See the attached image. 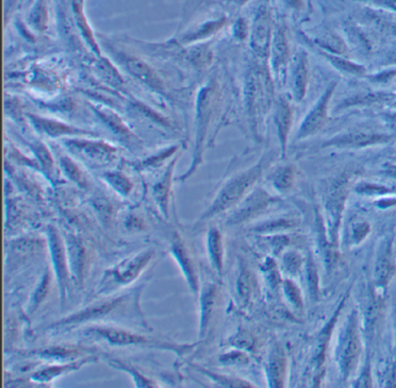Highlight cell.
<instances>
[{
    "label": "cell",
    "instance_id": "277c9868",
    "mask_svg": "<svg viewBox=\"0 0 396 388\" xmlns=\"http://www.w3.org/2000/svg\"><path fill=\"white\" fill-rule=\"evenodd\" d=\"M155 255L156 250L148 248L106 269L99 281L95 294L98 297H107L135 283L153 262Z\"/></svg>",
    "mask_w": 396,
    "mask_h": 388
},
{
    "label": "cell",
    "instance_id": "681fc988",
    "mask_svg": "<svg viewBox=\"0 0 396 388\" xmlns=\"http://www.w3.org/2000/svg\"><path fill=\"white\" fill-rule=\"evenodd\" d=\"M284 1L285 3L287 4V5H289V6L294 7V8H296V10L301 8V0H284Z\"/></svg>",
    "mask_w": 396,
    "mask_h": 388
},
{
    "label": "cell",
    "instance_id": "7c38bea8",
    "mask_svg": "<svg viewBox=\"0 0 396 388\" xmlns=\"http://www.w3.org/2000/svg\"><path fill=\"white\" fill-rule=\"evenodd\" d=\"M336 86H337L336 83H332V85H329L321 98L318 99L315 106L313 107V109H310L308 114L306 115L305 120L299 129L296 139H306L308 136L314 135L320 129L323 128V126L327 123V120H328L329 102L332 100Z\"/></svg>",
    "mask_w": 396,
    "mask_h": 388
},
{
    "label": "cell",
    "instance_id": "4dcf8cb0",
    "mask_svg": "<svg viewBox=\"0 0 396 388\" xmlns=\"http://www.w3.org/2000/svg\"><path fill=\"white\" fill-rule=\"evenodd\" d=\"M95 112L105 121L106 125L109 126V128L116 133V135L120 136L122 139L130 141L129 139H132V133L129 131L128 127L125 125V122L122 121V119H120L114 112L102 107L97 108Z\"/></svg>",
    "mask_w": 396,
    "mask_h": 388
},
{
    "label": "cell",
    "instance_id": "8992f818",
    "mask_svg": "<svg viewBox=\"0 0 396 388\" xmlns=\"http://www.w3.org/2000/svg\"><path fill=\"white\" fill-rule=\"evenodd\" d=\"M358 326L357 314L353 312L339 337L337 361L344 380L355 373L362 354V338Z\"/></svg>",
    "mask_w": 396,
    "mask_h": 388
},
{
    "label": "cell",
    "instance_id": "6da1fadb",
    "mask_svg": "<svg viewBox=\"0 0 396 388\" xmlns=\"http://www.w3.org/2000/svg\"><path fill=\"white\" fill-rule=\"evenodd\" d=\"M142 288L143 285L116 297H102L100 300L95 301L93 304L51 323L49 329H67L78 327L81 324L121 320L132 321L142 324L146 329H150L139 305Z\"/></svg>",
    "mask_w": 396,
    "mask_h": 388
},
{
    "label": "cell",
    "instance_id": "7a4b0ae2",
    "mask_svg": "<svg viewBox=\"0 0 396 388\" xmlns=\"http://www.w3.org/2000/svg\"><path fill=\"white\" fill-rule=\"evenodd\" d=\"M266 163H268V157L265 156L257 164H254L249 169L240 171L226 180L224 185L217 191V196H214L210 206L207 207V210L200 215L197 222L194 223V229L222 213L234 210L235 207L238 206V203L250 193L254 184L261 179Z\"/></svg>",
    "mask_w": 396,
    "mask_h": 388
},
{
    "label": "cell",
    "instance_id": "603a6c76",
    "mask_svg": "<svg viewBox=\"0 0 396 388\" xmlns=\"http://www.w3.org/2000/svg\"><path fill=\"white\" fill-rule=\"evenodd\" d=\"M206 246L210 267L221 277L224 269V235L217 227H210L207 232Z\"/></svg>",
    "mask_w": 396,
    "mask_h": 388
},
{
    "label": "cell",
    "instance_id": "b9f144b4",
    "mask_svg": "<svg viewBox=\"0 0 396 388\" xmlns=\"http://www.w3.org/2000/svg\"><path fill=\"white\" fill-rule=\"evenodd\" d=\"M369 226L366 221H357L353 223V229H351V235H353V242L359 243L369 235Z\"/></svg>",
    "mask_w": 396,
    "mask_h": 388
},
{
    "label": "cell",
    "instance_id": "60d3db41",
    "mask_svg": "<svg viewBox=\"0 0 396 388\" xmlns=\"http://www.w3.org/2000/svg\"><path fill=\"white\" fill-rule=\"evenodd\" d=\"M178 149V145H173V147H170V148L163 150V152H159L157 155L150 157V159H146L144 162H142V166L144 168H149V166H157V164H161V163L164 162L168 157L172 156L175 152H177Z\"/></svg>",
    "mask_w": 396,
    "mask_h": 388
},
{
    "label": "cell",
    "instance_id": "d6986e66",
    "mask_svg": "<svg viewBox=\"0 0 396 388\" xmlns=\"http://www.w3.org/2000/svg\"><path fill=\"white\" fill-rule=\"evenodd\" d=\"M271 54L272 68L275 71V77L279 81H285L287 74L288 61H289V48H288L287 37L281 28H278L273 35Z\"/></svg>",
    "mask_w": 396,
    "mask_h": 388
},
{
    "label": "cell",
    "instance_id": "c3c4849f",
    "mask_svg": "<svg viewBox=\"0 0 396 388\" xmlns=\"http://www.w3.org/2000/svg\"><path fill=\"white\" fill-rule=\"evenodd\" d=\"M385 119H386L387 123L390 125V128L396 133V114L385 115Z\"/></svg>",
    "mask_w": 396,
    "mask_h": 388
},
{
    "label": "cell",
    "instance_id": "9c48e42d",
    "mask_svg": "<svg viewBox=\"0 0 396 388\" xmlns=\"http://www.w3.org/2000/svg\"><path fill=\"white\" fill-rule=\"evenodd\" d=\"M272 201V196L264 189H254L235 207L234 212L231 213L227 219V225L238 226L240 223L250 221L261 212H264L271 205Z\"/></svg>",
    "mask_w": 396,
    "mask_h": 388
},
{
    "label": "cell",
    "instance_id": "44dd1931",
    "mask_svg": "<svg viewBox=\"0 0 396 388\" xmlns=\"http://www.w3.org/2000/svg\"><path fill=\"white\" fill-rule=\"evenodd\" d=\"M309 67L308 58L305 51H298L295 54L292 65V88L298 102L306 97L308 88Z\"/></svg>",
    "mask_w": 396,
    "mask_h": 388
},
{
    "label": "cell",
    "instance_id": "3957f363",
    "mask_svg": "<svg viewBox=\"0 0 396 388\" xmlns=\"http://www.w3.org/2000/svg\"><path fill=\"white\" fill-rule=\"evenodd\" d=\"M83 333L88 337L99 338V340L107 342L112 347L153 349V350H161V352H173L180 357L184 354H190L197 345L196 343L194 344H180L175 342L157 340V338L150 337L146 335L137 334L135 331L128 330L125 328L116 327L112 324H95L92 327L86 328Z\"/></svg>",
    "mask_w": 396,
    "mask_h": 388
},
{
    "label": "cell",
    "instance_id": "74e56055",
    "mask_svg": "<svg viewBox=\"0 0 396 388\" xmlns=\"http://www.w3.org/2000/svg\"><path fill=\"white\" fill-rule=\"evenodd\" d=\"M293 182H294L293 166H284V168L278 170L275 176H273V185H275V189H279L281 192H285V191L291 189Z\"/></svg>",
    "mask_w": 396,
    "mask_h": 388
},
{
    "label": "cell",
    "instance_id": "8d00e7d4",
    "mask_svg": "<svg viewBox=\"0 0 396 388\" xmlns=\"http://www.w3.org/2000/svg\"><path fill=\"white\" fill-rule=\"evenodd\" d=\"M325 58L332 62L335 68L343 71V72L356 74V76H362L366 72L365 68H362V65H355L353 62L346 61L339 55L330 54V53H325Z\"/></svg>",
    "mask_w": 396,
    "mask_h": 388
},
{
    "label": "cell",
    "instance_id": "83f0119b",
    "mask_svg": "<svg viewBox=\"0 0 396 388\" xmlns=\"http://www.w3.org/2000/svg\"><path fill=\"white\" fill-rule=\"evenodd\" d=\"M109 364L114 368H118L120 371L125 372L127 375H132V382L135 384V387H158V384H157L153 379L142 373V372L139 371V368H135L134 365L128 364V363H125V361H121V359H116V358H109Z\"/></svg>",
    "mask_w": 396,
    "mask_h": 388
},
{
    "label": "cell",
    "instance_id": "2e32d148",
    "mask_svg": "<svg viewBox=\"0 0 396 388\" xmlns=\"http://www.w3.org/2000/svg\"><path fill=\"white\" fill-rule=\"evenodd\" d=\"M348 184H349V180L346 177L337 180L332 185L328 201H327V213H328L330 232H332L334 240L336 239V233L339 229V221H341L343 208H344L346 196H348Z\"/></svg>",
    "mask_w": 396,
    "mask_h": 388
},
{
    "label": "cell",
    "instance_id": "4316f807",
    "mask_svg": "<svg viewBox=\"0 0 396 388\" xmlns=\"http://www.w3.org/2000/svg\"><path fill=\"white\" fill-rule=\"evenodd\" d=\"M86 352V349L78 348V347H49V348L39 349V350H32L28 352V356H36V357L43 358V359H53V361H72L78 359L81 354Z\"/></svg>",
    "mask_w": 396,
    "mask_h": 388
},
{
    "label": "cell",
    "instance_id": "8fae6325",
    "mask_svg": "<svg viewBox=\"0 0 396 388\" xmlns=\"http://www.w3.org/2000/svg\"><path fill=\"white\" fill-rule=\"evenodd\" d=\"M98 357L92 356V354H86L85 357L78 358V359H72V361H63L61 364H49L44 365L42 368H38L36 371L33 372L31 375V379L36 384H42V385H48L55 380L64 377V375H70L74 372L79 371L85 365L97 363Z\"/></svg>",
    "mask_w": 396,
    "mask_h": 388
},
{
    "label": "cell",
    "instance_id": "ac0fdd59",
    "mask_svg": "<svg viewBox=\"0 0 396 388\" xmlns=\"http://www.w3.org/2000/svg\"><path fill=\"white\" fill-rule=\"evenodd\" d=\"M68 248L69 264L71 270L72 278L81 285L84 283L85 270H86V250L81 237L67 234L64 237Z\"/></svg>",
    "mask_w": 396,
    "mask_h": 388
},
{
    "label": "cell",
    "instance_id": "f907efd6",
    "mask_svg": "<svg viewBox=\"0 0 396 388\" xmlns=\"http://www.w3.org/2000/svg\"><path fill=\"white\" fill-rule=\"evenodd\" d=\"M395 343H396V331H395Z\"/></svg>",
    "mask_w": 396,
    "mask_h": 388
},
{
    "label": "cell",
    "instance_id": "e575fe53",
    "mask_svg": "<svg viewBox=\"0 0 396 388\" xmlns=\"http://www.w3.org/2000/svg\"><path fill=\"white\" fill-rule=\"evenodd\" d=\"M31 148L34 152L36 159H39L41 169L43 170L48 177H51L54 173V159H53L50 152L43 143H40V142L31 145Z\"/></svg>",
    "mask_w": 396,
    "mask_h": 388
},
{
    "label": "cell",
    "instance_id": "9a60e30c",
    "mask_svg": "<svg viewBox=\"0 0 396 388\" xmlns=\"http://www.w3.org/2000/svg\"><path fill=\"white\" fill-rule=\"evenodd\" d=\"M251 46L259 58H266L271 51V19L266 7H261L254 18Z\"/></svg>",
    "mask_w": 396,
    "mask_h": 388
},
{
    "label": "cell",
    "instance_id": "ba28073f",
    "mask_svg": "<svg viewBox=\"0 0 396 388\" xmlns=\"http://www.w3.org/2000/svg\"><path fill=\"white\" fill-rule=\"evenodd\" d=\"M170 253L178 264L180 272L183 274L191 292L194 295H199L201 285H200L197 263L194 260L193 253L187 246L186 241L184 240L182 234L177 230L173 232L170 239Z\"/></svg>",
    "mask_w": 396,
    "mask_h": 388
},
{
    "label": "cell",
    "instance_id": "484cf974",
    "mask_svg": "<svg viewBox=\"0 0 396 388\" xmlns=\"http://www.w3.org/2000/svg\"><path fill=\"white\" fill-rule=\"evenodd\" d=\"M292 116H293V113H292V108L287 100L284 98L279 99L277 108H275V122L282 154L286 152L288 135L291 131Z\"/></svg>",
    "mask_w": 396,
    "mask_h": 388
},
{
    "label": "cell",
    "instance_id": "ee69618b",
    "mask_svg": "<svg viewBox=\"0 0 396 388\" xmlns=\"http://www.w3.org/2000/svg\"><path fill=\"white\" fill-rule=\"evenodd\" d=\"M285 267L288 272L291 274H295L296 271L300 269V265H301V258L299 256L298 253H287L284 258Z\"/></svg>",
    "mask_w": 396,
    "mask_h": 388
},
{
    "label": "cell",
    "instance_id": "cb8c5ba5",
    "mask_svg": "<svg viewBox=\"0 0 396 388\" xmlns=\"http://www.w3.org/2000/svg\"><path fill=\"white\" fill-rule=\"evenodd\" d=\"M286 365L287 361L284 349L279 344L273 345L271 352L268 354V363H266V375L271 387L280 388L284 386Z\"/></svg>",
    "mask_w": 396,
    "mask_h": 388
},
{
    "label": "cell",
    "instance_id": "1f68e13d",
    "mask_svg": "<svg viewBox=\"0 0 396 388\" xmlns=\"http://www.w3.org/2000/svg\"><path fill=\"white\" fill-rule=\"evenodd\" d=\"M236 292H238V297H240L242 304H249L252 292H254V277L247 265L243 263H240V274L236 281Z\"/></svg>",
    "mask_w": 396,
    "mask_h": 388
},
{
    "label": "cell",
    "instance_id": "f1b7e54d",
    "mask_svg": "<svg viewBox=\"0 0 396 388\" xmlns=\"http://www.w3.org/2000/svg\"><path fill=\"white\" fill-rule=\"evenodd\" d=\"M191 366H192L194 370L199 371L201 375H205L206 378L210 379V382H213L214 384H217V385L221 386V387H254L252 384L247 382V380H243V379L236 378V377H231V375H221V373L210 371L208 368H203V366H199V365L191 364Z\"/></svg>",
    "mask_w": 396,
    "mask_h": 388
},
{
    "label": "cell",
    "instance_id": "f35d334b",
    "mask_svg": "<svg viewBox=\"0 0 396 388\" xmlns=\"http://www.w3.org/2000/svg\"><path fill=\"white\" fill-rule=\"evenodd\" d=\"M318 44L322 48L327 49L328 53L334 55H344L346 53V44L339 36L334 34L323 35L321 39H318Z\"/></svg>",
    "mask_w": 396,
    "mask_h": 388
},
{
    "label": "cell",
    "instance_id": "836d02e7",
    "mask_svg": "<svg viewBox=\"0 0 396 388\" xmlns=\"http://www.w3.org/2000/svg\"><path fill=\"white\" fill-rule=\"evenodd\" d=\"M104 179L120 196H128L132 192V184L130 179L119 171H107L104 173Z\"/></svg>",
    "mask_w": 396,
    "mask_h": 388
},
{
    "label": "cell",
    "instance_id": "5b68a950",
    "mask_svg": "<svg viewBox=\"0 0 396 388\" xmlns=\"http://www.w3.org/2000/svg\"><path fill=\"white\" fill-rule=\"evenodd\" d=\"M213 85H206L199 91L197 102V119H196V145L190 169L179 177V180H186L197 171L203 163V148L206 141L207 132L210 127V118L213 113L214 105Z\"/></svg>",
    "mask_w": 396,
    "mask_h": 388
},
{
    "label": "cell",
    "instance_id": "7bdbcfd3",
    "mask_svg": "<svg viewBox=\"0 0 396 388\" xmlns=\"http://www.w3.org/2000/svg\"><path fill=\"white\" fill-rule=\"evenodd\" d=\"M285 292L287 295L288 299L291 300L292 304L294 305L296 308L302 307L301 297H300V292L295 286L294 283L291 281H285Z\"/></svg>",
    "mask_w": 396,
    "mask_h": 388
},
{
    "label": "cell",
    "instance_id": "7402d4cb",
    "mask_svg": "<svg viewBox=\"0 0 396 388\" xmlns=\"http://www.w3.org/2000/svg\"><path fill=\"white\" fill-rule=\"evenodd\" d=\"M395 269L392 242L385 240L383 243L380 244L378 256H376V270H374L376 283L380 287H386L393 277Z\"/></svg>",
    "mask_w": 396,
    "mask_h": 388
},
{
    "label": "cell",
    "instance_id": "f546056e",
    "mask_svg": "<svg viewBox=\"0 0 396 388\" xmlns=\"http://www.w3.org/2000/svg\"><path fill=\"white\" fill-rule=\"evenodd\" d=\"M51 279H53V274H51V271L47 269L42 274L40 283L33 290L31 299L28 301L27 311L29 314H33L38 311V308H40L41 305L43 304L47 299L48 294L50 292Z\"/></svg>",
    "mask_w": 396,
    "mask_h": 388
},
{
    "label": "cell",
    "instance_id": "d6a6232c",
    "mask_svg": "<svg viewBox=\"0 0 396 388\" xmlns=\"http://www.w3.org/2000/svg\"><path fill=\"white\" fill-rule=\"evenodd\" d=\"M394 97L390 93L385 92H371V93H362V95H355L351 98L346 99L343 102L341 108L353 107V106L374 105L380 102H386L392 100Z\"/></svg>",
    "mask_w": 396,
    "mask_h": 388
},
{
    "label": "cell",
    "instance_id": "52a82bcc",
    "mask_svg": "<svg viewBox=\"0 0 396 388\" xmlns=\"http://www.w3.org/2000/svg\"><path fill=\"white\" fill-rule=\"evenodd\" d=\"M47 243L50 253L51 267L56 281H57L61 305L63 306L68 295L69 283L71 279V270L69 264L68 248L65 239L60 230L54 226H48Z\"/></svg>",
    "mask_w": 396,
    "mask_h": 388
},
{
    "label": "cell",
    "instance_id": "d4e9b609",
    "mask_svg": "<svg viewBox=\"0 0 396 388\" xmlns=\"http://www.w3.org/2000/svg\"><path fill=\"white\" fill-rule=\"evenodd\" d=\"M122 63L125 65V69L137 78L139 81H142L144 84L148 85L151 88L161 90L163 88V83L157 76L156 72L150 68L149 65H146L144 62L141 61L139 58H130V56H125L122 58Z\"/></svg>",
    "mask_w": 396,
    "mask_h": 388
},
{
    "label": "cell",
    "instance_id": "bcb514c9",
    "mask_svg": "<svg viewBox=\"0 0 396 388\" xmlns=\"http://www.w3.org/2000/svg\"><path fill=\"white\" fill-rule=\"evenodd\" d=\"M125 226L128 228V230H142L143 229V223L139 221V219H136V218H130L128 219V221L125 222Z\"/></svg>",
    "mask_w": 396,
    "mask_h": 388
},
{
    "label": "cell",
    "instance_id": "5bb4252c",
    "mask_svg": "<svg viewBox=\"0 0 396 388\" xmlns=\"http://www.w3.org/2000/svg\"><path fill=\"white\" fill-rule=\"evenodd\" d=\"M29 121L32 125L34 126L35 129L38 132L42 133L44 135L49 136V138H65V136H97V134L93 132H88L86 129L78 128L75 126H70L64 122L54 120V119L43 118V116H39V115H28Z\"/></svg>",
    "mask_w": 396,
    "mask_h": 388
},
{
    "label": "cell",
    "instance_id": "ffe728a7",
    "mask_svg": "<svg viewBox=\"0 0 396 388\" xmlns=\"http://www.w3.org/2000/svg\"><path fill=\"white\" fill-rule=\"evenodd\" d=\"M177 162L178 157H175L166 168L165 173H163L162 178L157 180L156 184L153 186V200L165 219L169 218L170 196L172 191L173 173Z\"/></svg>",
    "mask_w": 396,
    "mask_h": 388
},
{
    "label": "cell",
    "instance_id": "30bf717a",
    "mask_svg": "<svg viewBox=\"0 0 396 388\" xmlns=\"http://www.w3.org/2000/svg\"><path fill=\"white\" fill-rule=\"evenodd\" d=\"M198 297L200 306L199 342H203L210 334L214 318L217 313L220 304V287L215 283H205Z\"/></svg>",
    "mask_w": 396,
    "mask_h": 388
},
{
    "label": "cell",
    "instance_id": "ab89813d",
    "mask_svg": "<svg viewBox=\"0 0 396 388\" xmlns=\"http://www.w3.org/2000/svg\"><path fill=\"white\" fill-rule=\"evenodd\" d=\"M219 361L226 366H231V365L233 366H240V365H247L249 363V357L243 352H231L222 354L219 358Z\"/></svg>",
    "mask_w": 396,
    "mask_h": 388
},
{
    "label": "cell",
    "instance_id": "7dc6e473",
    "mask_svg": "<svg viewBox=\"0 0 396 388\" xmlns=\"http://www.w3.org/2000/svg\"><path fill=\"white\" fill-rule=\"evenodd\" d=\"M235 31H236V35H238L240 39H244V37H245V35H247V26L244 24V21H238Z\"/></svg>",
    "mask_w": 396,
    "mask_h": 388
},
{
    "label": "cell",
    "instance_id": "4fadbf2b",
    "mask_svg": "<svg viewBox=\"0 0 396 388\" xmlns=\"http://www.w3.org/2000/svg\"><path fill=\"white\" fill-rule=\"evenodd\" d=\"M64 143L74 154L84 156L85 159L95 163L109 162L114 159L116 152V149L109 143L95 140H68Z\"/></svg>",
    "mask_w": 396,
    "mask_h": 388
},
{
    "label": "cell",
    "instance_id": "f6af8a7d",
    "mask_svg": "<svg viewBox=\"0 0 396 388\" xmlns=\"http://www.w3.org/2000/svg\"><path fill=\"white\" fill-rule=\"evenodd\" d=\"M357 191L358 192L362 193V194H383V193L390 192L388 189H383V186L379 185H360L357 187Z\"/></svg>",
    "mask_w": 396,
    "mask_h": 388
},
{
    "label": "cell",
    "instance_id": "e0dca14e",
    "mask_svg": "<svg viewBox=\"0 0 396 388\" xmlns=\"http://www.w3.org/2000/svg\"><path fill=\"white\" fill-rule=\"evenodd\" d=\"M393 139L386 134L376 133L353 132L343 135L336 136L327 142L323 147H336V148H364L369 145H383Z\"/></svg>",
    "mask_w": 396,
    "mask_h": 388
},
{
    "label": "cell",
    "instance_id": "d590c367",
    "mask_svg": "<svg viewBox=\"0 0 396 388\" xmlns=\"http://www.w3.org/2000/svg\"><path fill=\"white\" fill-rule=\"evenodd\" d=\"M61 168L64 171L65 176L69 179H71L72 182H76L81 187L86 186V179H85L84 173L79 169V166L76 164L72 159H69L67 156L61 157Z\"/></svg>",
    "mask_w": 396,
    "mask_h": 388
}]
</instances>
